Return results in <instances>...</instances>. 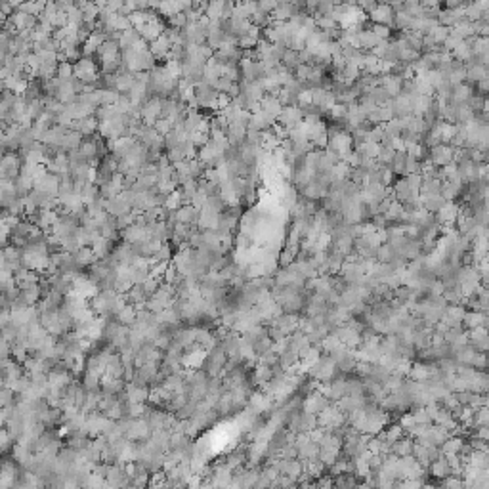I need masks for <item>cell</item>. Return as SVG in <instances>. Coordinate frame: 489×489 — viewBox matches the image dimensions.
I'll use <instances>...</instances> for the list:
<instances>
[{"instance_id":"1","label":"cell","mask_w":489,"mask_h":489,"mask_svg":"<svg viewBox=\"0 0 489 489\" xmlns=\"http://www.w3.org/2000/svg\"><path fill=\"white\" fill-rule=\"evenodd\" d=\"M21 167H23V157H19L15 151H6V153L2 155V159H0L2 176H4L6 180H12V182L19 176Z\"/></svg>"},{"instance_id":"2","label":"cell","mask_w":489,"mask_h":489,"mask_svg":"<svg viewBox=\"0 0 489 489\" xmlns=\"http://www.w3.org/2000/svg\"><path fill=\"white\" fill-rule=\"evenodd\" d=\"M149 434H151L149 424H147V421L144 416H139V418H132V423L130 426H128L126 434H124V438L132 439V441H144V439L149 438Z\"/></svg>"},{"instance_id":"3","label":"cell","mask_w":489,"mask_h":489,"mask_svg":"<svg viewBox=\"0 0 489 489\" xmlns=\"http://www.w3.org/2000/svg\"><path fill=\"white\" fill-rule=\"evenodd\" d=\"M453 153H455V147H451L449 144H438V146L430 147V162L434 167H446L447 162L453 161Z\"/></svg>"},{"instance_id":"4","label":"cell","mask_w":489,"mask_h":489,"mask_svg":"<svg viewBox=\"0 0 489 489\" xmlns=\"http://www.w3.org/2000/svg\"><path fill=\"white\" fill-rule=\"evenodd\" d=\"M329 403H331V400H329L327 395H323L319 390H314V392H310V394L306 395V400L302 403V409L317 415V413H321L323 409L327 407Z\"/></svg>"},{"instance_id":"5","label":"cell","mask_w":489,"mask_h":489,"mask_svg":"<svg viewBox=\"0 0 489 489\" xmlns=\"http://www.w3.org/2000/svg\"><path fill=\"white\" fill-rule=\"evenodd\" d=\"M302 119H304V113H302L298 105H287L277 115V123L281 126H285V128H292L298 123H302Z\"/></svg>"},{"instance_id":"6","label":"cell","mask_w":489,"mask_h":489,"mask_svg":"<svg viewBox=\"0 0 489 489\" xmlns=\"http://www.w3.org/2000/svg\"><path fill=\"white\" fill-rule=\"evenodd\" d=\"M369 14H371V19L375 23H380V25H392L394 23V8L388 2L377 4Z\"/></svg>"},{"instance_id":"7","label":"cell","mask_w":489,"mask_h":489,"mask_svg":"<svg viewBox=\"0 0 489 489\" xmlns=\"http://www.w3.org/2000/svg\"><path fill=\"white\" fill-rule=\"evenodd\" d=\"M331 333H335V335L338 336V340H340L344 346H348V348H358L359 344H361V335L356 333L354 329H350L348 325H340V327H336L335 331H331Z\"/></svg>"},{"instance_id":"8","label":"cell","mask_w":489,"mask_h":489,"mask_svg":"<svg viewBox=\"0 0 489 489\" xmlns=\"http://www.w3.org/2000/svg\"><path fill=\"white\" fill-rule=\"evenodd\" d=\"M487 321H489L487 312L467 310V314H464V317H462V329H464V331H470V329H476V327L487 329Z\"/></svg>"},{"instance_id":"9","label":"cell","mask_w":489,"mask_h":489,"mask_svg":"<svg viewBox=\"0 0 489 489\" xmlns=\"http://www.w3.org/2000/svg\"><path fill=\"white\" fill-rule=\"evenodd\" d=\"M468 344H472L476 348V352H485L489 348V336H487V329L483 327H476L468 331Z\"/></svg>"},{"instance_id":"10","label":"cell","mask_w":489,"mask_h":489,"mask_svg":"<svg viewBox=\"0 0 489 489\" xmlns=\"http://www.w3.org/2000/svg\"><path fill=\"white\" fill-rule=\"evenodd\" d=\"M29 86V81L27 77H23V73H14V75H8L4 79V88L8 92H14L15 96H23V92L27 90Z\"/></svg>"},{"instance_id":"11","label":"cell","mask_w":489,"mask_h":489,"mask_svg":"<svg viewBox=\"0 0 489 489\" xmlns=\"http://www.w3.org/2000/svg\"><path fill=\"white\" fill-rule=\"evenodd\" d=\"M176 220L188 224V226H195L197 227V220H199V208H195L191 203L182 204L180 208H176Z\"/></svg>"},{"instance_id":"12","label":"cell","mask_w":489,"mask_h":489,"mask_svg":"<svg viewBox=\"0 0 489 489\" xmlns=\"http://www.w3.org/2000/svg\"><path fill=\"white\" fill-rule=\"evenodd\" d=\"M170 48H172V44H170V40H168V37L165 33H161L159 37L153 38V40L149 42V52L153 54L155 58H168Z\"/></svg>"},{"instance_id":"13","label":"cell","mask_w":489,"mask_h":489,"mask_svg":"<svg viewBox=\"0 0 489 489\" xmlns=\"http://www.w3.org/2000/svg\"><path fill=\"white\" fill-rule=\"evenodd\" d=\"M428 472H430L434 478H439V480H444V478H447V476H451V467H449V462H447L446 455H441L439 459L432 460L430 467H428Z\"/></svg>"},{"instance_id":"14","label":"cell","mask_w":489,"mask_h":489,"mask_svg":"<svg viewBox=\"0 0 489 489\" xmlns=\"http://www.w3.org/2000/svg\"><path fill=\"white\" fill-rule=\"evenodd\" d=\"M82 138H84V136H82L81 132L69 130V128H67L65 134H63V139H61L59 149H61V151H73V149H77V147L81 146Z\"/></svg>"},{"instance_id":"15","label":"cell","mask_w":489,"mask_h":489,"mask_svg":"<svg viewBox=\"0 0 489 489\" xmlns=\"http://www.w3.org/2000/svg\"><path fill=\"white\" fill-rule=\"evenodd\" d=\"M421 197V203H423V208L428 212H438L444 204L447 203L446 199L441 197L439 193H434V195H418Z\"/></svg>"},{"instance_id":"16","label":"cell","mask_w":489,"mask_h":489,"mask_svg":"<svg viewBox=\"0 0 489 489\" xmlns=\"http://www.w3.org/2000/svg\"><path fill=\"white\" fill-rule=\"evenodd\" d=\"M407 377L411 380H428V377H430V365H428V363H424V361L411 363Z\"/></svg>"},{"instance_id":"17","label":"cell","mask_w":489,"mask_h":489,"mask_svg":"<svg viewBox=\"0 0 489 489\" xmlns=\"http://www.w3.org/2000/svg\"><path fill=\"white\" fill-rule=\"evenodd\" d=\"M468 464L478 468V470H485V468H489V453L472 449L470 455H468Z\"/></svg>"},{"instance_id":"18","label":"cell","mask_w":489,"mask_h":489,"mask_svg":"<svg viewBox=\"0 0 489 489\" xmlns=\"http://www.w3.org/2000/svg\"><path fill=\"white\" fill-rule=\"evenodd\" d=\"M90 247H92V250H94V254L98 256L100 260H103V258H107L109 252L113 250V241H109V239H105V237L100 235Z\"/></svg>"},{"instance_id":"19","label":"cell","mask_w":489,"mask_h":489,"mask_svg":"<svg viewBox=\"0 0 489 489\" xmlns=\"http://www.w3.org/2000/svg\"><path fill=\"white\" fill-rule=\"evenodd\" d=\"M73 256H75V260L81 264L84 270H86L88 266H92V264H94L96 260H100V258H98V256L94 254L92 247H81L79 250H77V252H75Z\"/></svg>"},{"instance_id":"20","label":"cell","mask_w":489,"mask_h":489,"mask_svg":"<svg viewBox=\"0 0 489 489\" xmlns=\"http://www.w3.org/2000/svg\"><path fill=\"white\" fill-rule=\"evenodd\" d=\"M413 451V438H409L407 434L402 436V438L392 444V453L398 455V457H405V455H411Z\"/></svg>"},{"instance_id":"21","label":"cell","mask_w":489,"mask_h":489,"mask_svg":"<svg viewBox=\"0 0 489 489\" xmlns=\"http://www.w3.org/2000/svg\"><path fill=\"white\" fill-rule=\"evenodd\" d=\"M317 453H319V446H317V444H314V441L310 439V441H306L304 446H300L298 449H296V459H298V460L315 459V457H317Z\"/></svg>"},{"instance_id":"22","label":"cell","mask_w":489,"mask_h":489,"mask_svg":"<svg viewBox=\"0 0 489 489\" xmlns=\"http://www.w3.org/2000/svg\"><path fill=\"white\" fill-rule=\"evenodd\" d=\"M115 319H117L121 325H132V323L136 321V306L130 304V302H126L123 306V310L115 315Z\"/></svg>"},{"instance_id":"23","label":"cell","mask_w":489,"mask_h":489,"mask_svg":"<svg viewBox=\"0 0 489 489\" xmlns=\"http://www.w3.org/2000/svg\"><path fill=\"white\" fill-rule=\"evenodd\" d=\"M298 203V191L294 185H285L281 191V204L285 206L287 211H291L294 204Z\"/></svg>"},{"instance_id":"24","label":"cell","mask_w":489,"mask_h":489,"mask_svg":"<svg viewBox=\"0 0 489 489\" xmlns=\"http://www.w3.org/2000/svg\"><path fill=\"white\" fill-rule=\"evenodd\" d=\"M340 455V447H319V453H317V459L321 460L325 467H331Z\"/></svg>"},{"instance_id":"25","label":"cell","mask_w":489,"mask_h":489,"mask_svg":"<svg viewBox=\"0 0 489 489\" xmlns=\"http://www.w3.org/2000/svg\"><path fill=\"white\" fill-rule=\"evenodd\" d=\"M439 188H441V180H438V178H426V180H423L421 188H418V195H434V193H439Z\"/></svg>"},{"instance_id":"26","label":"cell","mask_w":489,"mask_h":489,"mask_svg":"<svg viewBox=\"0 0 489 489\" xmlns=\"http://www.w3.org/2000/svg\"><path fill=\"white\" fill-rule=\"evenodd\" d=\"M247 462V453L243 451V447H239V449H235L234 453H229V457L226 459V464L231 470H235V468L243 467Z\"/></svg>"},{"instance_id":"27","label":"cell","mask_w":489,"mask_h":489,"mask_svg":"<svg viewBox=\"0 0 489 489\" xmlns=\"http://www.w3.org/2000/svg\"><path fill=\"white\" fill-rule=\"evenodd\" d=\"M395 254V248H392L386 241L377 247V252H375V260L377 262H390L392 256Z\"/></svg>"},{"instance_id":"28","label":"cell","mask_w":489,"mask_h":489,"mask_svg":"<svg viewBox=\"0 0 489 489\" xmlns=\"http://www.w3.org/2000/svg\"><path fill=\"white\" fill-rule=\"evenodd\" d=\"M338 346H342V342L338 340V336H336L335 333H329V335H325V336H323L321 344H319L321 352H325V354H331V352L336 350Z\"/></svg>"},{"instance_id":"29","label":"cell","mask_w":489,"mask_h":489,"mask_svg":"<svg viewBox=\"0 0 489 489\" xmlns=\"http://www.w3.org/2000/svg\"><path fill=\"white\" fill-rule=\"evenodd\" d=\"M367 96L371 98L372 102L377 103V105H382V103H388L392 98H390V94H388L386 90L382 86H375V88H371L369 92H367Z\"/></svg>"},{"instance_id":"30","label":"cell","mask_w":489,"mask_h":489,"mask_svg":"<svg viewBox=\"0 0 489 489\" xmlns=\"http://www.w3.org/2000/svg\"><path fill=\"white\" fill-rule=\"evenodd\" d=\"M346 394L350 395H363L365 394V388H363V380L359 379H348L346 377Z\"/></svg>"},{"instance_id":"31","label":"cell","mask_w":489,"mask_h":489,"mask_svg":"<svg viewBox=\"0 0 489 489\" xmlns=\"http://www.w3.org/2000/svg\"><path fill=\"white\" fill-rule=\"evenodd\" d=\"M384 434H386V441L388 444H394V441H398V439L402 438V436H405V432H403V428L400 426L398 423L390 424V426H384Z\"/></svg>"},{"instance_id":"32","label":"cell","mask_w":489,"mask_h":489,"mask_svg":"<svg viewBox=\"0 0 489 489\" xmlns=\"http://www.w3.org/2000/svg\"><path fill=\"white\" fill-rule=\"evenodd\" d=\"M56 77L59 81H71L73 79V63L71 61H59L56 69Z\"/></svg>"},{"instance_id":"33","label":"cell","mask_w":489,"mask_h":489,"mask_svg":"<svg viewBox=\"0 0 489 489\" xmlns=\"http://www.w3.org/2000/svg\"><path fill=\"white\" fill-rule=\"evenodd\" d=\"M147 402H142V403H126V416H130V418H139V416L146 415L147 411Z\"/></svg>"},{"instance_id":"34","label":"cell","mask_w":489,"mask_h":489,"mask_svg":"<svg viewBox=\"0 0 489 489\" xmlns=\"http://www.w3.org/2000/svg\"><path fill=\"white\" fill-rule=\"evenodd\" d=\"M444 298L447 300V304H462V292H460L459 285L446 287V291H444Z\"/></svg>"},{"instance_id":"35","label":"cell","mask_w":489,"mask_h":489,"mask_svg":"<svg viewBox=\"0 0 489 489\" xmlns=\"http://www.w3.org/2000/svg\"><path fill=\"white\" fill-rule=\"evenodd\" d=\"M409 413L413 415L415 424H432L430 415L426 413V409L424 407H409Z\"/></svg>"},{"instance_id":"36","label":"cell","mask_w":489,"mask_h":489,"mask_svg":"<svg viewBox=\"0 0 489 489\" xmlns=\"http://www.w3.org/2000/svg\"><path fill=\"white\" fill-rule=\"evenodd\" d=\"M489 424V409L487 405H483V407H478L474 411V423H472V426H487Z\"/></svg>"},{"instance_id":"37","label":"cell","mask_w":489,"mask_h":489,"mask_svg":"<svg viewBox=\"0 0 489 489\" xmlns=\"http://www.w3.org/2000/svg\"><path fill=\"white\" fill-rule=\"evenodd\" d=\"M298 361V354H294L291 350H285L283 354H279V365L283 367V371H287L289 367H292Z\"/></svg>"},{"instance_id":"38","label":"cell","mask_w":489,"mask_h":489,"mask_svg":"<svg viewBox=\"0 0 489 489\" xmlns=\"http://www.w3.org/2000/svg\"><path fill=\"white\" fill-rule=\"evenodd\" d=\"M271 344H273V340L266 335V336H262V338H258V340L252 344V348H254L256 356H262V354H266L268 350H271Z\"/></svg>"},{"instance_id":"39","label":"cell","mask_w":489,"mask_h":489,"mask_svg":"<svg viewBox=\"0 0 489 489\" xmlns=\"http://www.w3.org/2000/svg\"><path fill=\"white\" fill-rule=\"evenodd\" d=\"M188 25V17H185V12H178V14L170 15L168 17V27L172 29H183Z\"/></svg>"},{"instance_id":"40","label":"cell","mask_w":489,"mask_h":489,"mask_svg":"<svg viewBox=\"0 0 489 489\" xmlns=\"http://www.w3.org/2000/svg\"><path fill=\"white\" fill-rule=\"evenodd\" d=\"M470 367H474L476 371H485L487 367V359H485V352H476L472 361H470Z\"/></svg>"},{"instance_id":"41","label":"cell","mask_w":489,"mask_h":489,"mask_svg":"<svg viewBox=\"0 0 489 489\" xmlns=\"http://www.w3.org/2000/svg\"><path fill=\"white\" fill-rule=\"evenodd\" d=\"M159 283H161V279L157 277H151V275H147V279L142 283V289H144V292H146L147 296H151L155 291H157V287H159Z\"/></svg>"},{"instance_id":"42","label":"cell","mask_w":489,"mask_h":489,"mask_svg":"<svg viewBox=\"0 0 489 489\" xmlns=\"http://www.w3.org/2000/svg\"><path fill=\"white\" fill-rule=\"evenodd\" d=\"M234 84H235V82L231 81V79H227V77H220L218 81L214 82L212 86L216 88L218 92H224V94H229V90L234 88Z\"/></svg>"},{"instance_id":"43","label":"cell","mask_w":489,"mask_h":489,"mask_svg":"<svg viewBox=\"0 0 489 489\" xmlns=\"http://www.w3.org/2000/svg\"><path fill=\"white\" fill-rule=\"evenodd\" d=\"M172 126H174V124L170 123L168 119H157V121H155V124H153V128L159 132L161 136H167L168 132L172 130Z\"/></svg>"},{"instance_id":"44","label":"cell","mask_w":489,"mask_h":489,"mask_svg":"<svg viewBox=\"0 0 489 489\" xmlns=\"http://www.w3.org/2000/svg\"><path fill=\"white\" fill-rule=\"evenodd\" d=\"M421 165H423V162L418 161V159H415V157H409V155H407V159H405V176L421 172Z\"/></svg>"},{"instance_id":"45","label":"cell","mask_w":489,"mask_h":489,"mask_svg":"<svg viewBox=\"0 0 489 489\" xmlns=\"http://www.w3.org/2000/svg\"><path fill=\"white\" fill-rule=\"evenodd\" d=\"M279 457H281V459H296V447H294V444L287 441L285 446L279 449L277 459H279Z\"/></svg>"},{"instance_id":"46","label":"cell","mask_w":489,"mask_h":489,"mask_svg":"<svg viewBox=\"0 0 489 489\" xmlns=\"http://www.w3.org/2000/svg\"><path fill=\"white\" fill-rule=\"evenodd\" d=\"M371 31H372V35H375L377 38H380V40H388V38H390V27H388V25L375 23Z\"/></svg>"},{"instance_id":"47","label":"cell","mask_w":489,"mask_h":489,"mask_svg":"<svg viewBox=\"0 0 489 489\" xmlns=\"http://www.w3.org/2000/svg\"><path fill=\"white\" fill-rule=\"evenodd\" d=\"M294 258H296V256L292 254L291 250L283 248V250H281V252L277 254V262H279V266H281V268H287V266H289V264H291Z\"/></svg>"},{"instance_id":"48","label":"cell","mask_w":489,"mask_h":489,"mask_svg":"<svg viewBox=\"0 0 489 489\" xmlns=\"http://www.w3.org/2000/svg\"><path fill=\"white\" fill-rule=\"evenodd\" d=\"M398 424H400V426H402V428H403V432L407 434V432L411 430L413 426H415V421H413V415H411V413H403V415L400 416V421H398Z\"/></svg>"},{"instance_id":"49","label":"cell","mask_w":489,"mask_h":489,"mask_svg":"<svg viewBox=\"0 0 489 489\" xmlns=\"http://www.w3.org/2000/svg\"><path fill=\"white\" fill-rule=\"evenodd\" d=\"M444 487H451V489H460L462 487V478L459 476H447L444 478Z\"/></svg>"},{"instance_id":"50","label":"cell","mask_w":489,"mask_h":489,"mask_svg":"<svg viewBox=\"0 0 489 489\" xmlns=\"http://www.w3.org/2000/svg\"><path fill=\"white\" fill-rule=\"evenodd\" d=\"M470 446H472V449H478V451H487V439H480V438H474V436H470Z\"/></svg>"},{"instance_id":"51","label":"cell","mask_w":489,"mask_h":489,"mask_svg":"<svg viewBox=\"0 0 489 489\" xmlns=\"http://www.w3.org/2000/svg\"><path fill=\"white\" fill-rule=\"evenodd\" d=\"M470 436L480 438V439H489V428H487V426H476L474 434H470Z\"/></svg>"},{"instance_id":"52","label":"cell","mask_w":489,"mask_h":489,"mask_svg":"<svg viewBox=\"0 0 489 489\" xmlns=\"http://www.w3.org/2000/svg\"><path fill=\"white\" fill-rule=\"evenodd\" d=\"M474 86H478V92H480V96H485V94H487V88H489V79H482V81H478Z\"/></svg>"},{"instance_id":"53","label":"cell","mask_w":489,"mask_h":489,"mask_svg":"<svg viewBox=\"0 0 489 489\" xmlns=\"http://www.w3.org/2000/svg\"><path fill=\"white\" fill-rule=\"evenodd\" d=\"M4 90H6V88H4V81L0 79V96H2V92H4Z\"/></svg>"},{"instance_id":"54","label":"cell","mask_w":489,"mask_h":489,"mask_svg":"<svg viewBox=\"0 0 489 489\" xmlns=\"http://www.w3.org/2000/svg\"><path fill=\"white\" fill-rule=\"evenodd\" d=\"M10 2H12V4H14L15 8H17V6H19V4L23 2V0H10Z\"/></svg>"}]
</instances>
